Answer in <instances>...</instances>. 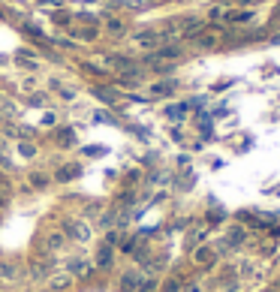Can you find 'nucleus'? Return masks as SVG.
Segmentation results:
<instances>
[{
  "label": "nucleus",
  "instance_id": "obj_1",
  "mask_svg": "<svg viewBox=\"0 0 280 292\" xmlns=\"http://www.w3.org/2000/svg\"><path fill=\"white\" fill-rule=\"evenodd\" d=\"M69 232L76 235V241H87V238H91V226H87V223H81V220H76Z\"/></svg>",
  "mask_w": 280,
  "mask_h": 292
}]
</instances>
